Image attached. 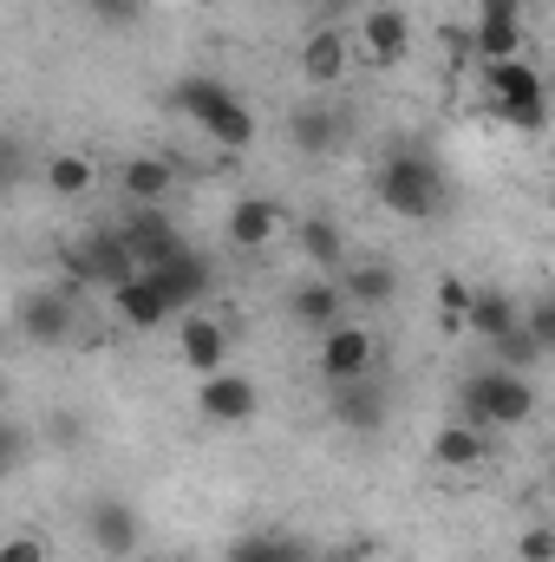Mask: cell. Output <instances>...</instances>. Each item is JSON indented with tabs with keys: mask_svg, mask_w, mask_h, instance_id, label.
Returning a JSON list of instances; mask_svg holds the SVG:
<instances>
[{
	"mask_svg": "<svg viewBox=\"0 0 555 562\" xmlns=\"http://www.w3.org/2000/svg\"><path fill=\"white\" fill-rule=\"evenodd\" d=\"M177 360H183L196 380L223 373V367H229V327H223V321H209V314L183 321V334H177Z\"/></svg>",
	"mask_w": 555,
	"mask_h": 562,
	"instance_id": "obj_10",
	"label": "cell"
},
{
	"mask_svg": "<svg viewBox=\"0 0 555 562\" xmlns=\"http://www.w3.org/2000/svg\"><path fill=\"white\" fill-rule=\"evenodd\" d=\"M294 144H301V150H327V144H333V119H327V112H301V119H294Z\"/></svg>",
	"mask_w": 555,
	"mask_h": 562,
	"instance_id": "obj_31",
	"label": "cell"
},
{
	"mask_svg": "<svg viewBox=\"0 0 555 562\" xmlns=\"http://www.w3.org/2000/svg\"><path fill=\"white\" fill-rule=\"evenodd\" d=\"M490 458V438H484V425L471 419H451L431 431V464H444V471H477Z\"/></svg>",
	"mask_w": 555,
	"mask_h": 562,
	"instance_id": "obj_15",
	"label": "cell"
},
{
	"mask_svg": "<svg viewBox=\"0 0 555 562\" xmlns=\"http://www.w3.org/2000/svg\"><path fill=\"white\" fill-rule=\"evenodd\" d=\"M170 105L203 132L209 144H223V150H249L256 144V112L223 86V79H209V72H190V79H177V92H170Z\"/></svg>",
	"mask_w": 555,
	"mask_h": 562,
	"instance_id": "obj_1",
	"label": "cell"
},
{
	"mask_svg": "<svg viewBox=\"0 0 555 562\" xmlns=\"http://www.w3.org/2000/svg\"><path fill=\"white\" fill-rule=\"evenodd\" d=\"M118 183H125V196H132L138 210H157V203L170 196V183H177V170H170L163 157H125V170H118Z\"/></svg>",
	"mask_w": 555,
	"mask_h": 562,
	"instance_id": "obj_21",
	"label": "cell"
},
{
	"mask_svg": "<svg viewBox=\"0 0 555 562\" xmlns=\"http://www.w3.org/2000/svg\"><path fill=\"white\" fill-rule=\"evenodd\" d=\"M471 46H477L484 66L523 59V20H477V26H471Z\"/></svg>",
	"mask_w": 555,
	"mask_h": 562,
	"instance_id": "obj_22",
	"label": "cell"
},
{
	"mask_svg": "<svg viewBox=\"0 0 555 562\" xmlns=\"http://www.w3.org/2000/svg\"><path fill=\"white\" fill-rule=\"evenodd\" d=\"M314 373L327 386H353V380H373V334L360 321H340L314 340Z\"/></svg>",
	"mask_w": 555,
	"mask_h": 562,
	"instance_id": "obj_5",
	"label": "cell"
},
{
	"mask_svg": "<svg viewBox=\"0 0 555 562\" xmlns=\"http://www.w3.org/2000/svg\"><path fill=\"white\" fill-rule=\"evenodd\" d=\"M196 413L209 425H249L256 413H262V386L249 380V373H209L203 386H196Z\"/></svg>",
	"mask_w": 555,
	"mask_h": 562,
	"instance_id": "obj_6",
	"label": "cell"
},
{
	"mask_svg": "<svg viewBox=\"0 0 555 562\" xmlns=\"http://www.w3.org/2000/svg\"><path fill=\"white\" fill-rule=\"evenodd\" d=\"M464 419L484 425V431L530 425L536 419V386H530V373H510V367L471 373V380H464Z\"/></svg>",
	"mask_w": 555,
	"mask_h": 562,
	"instance_id": "obj_3",
	"label": "cell"
},
{
	"mask_svg": "<svg viewBox=\"0 0 555 562\" xmlns=\"http://www.w3.org/2000/svg\"><path fill=\"white\" fill-rule=\"evenodd\" d=\"M223 229H229V249H242V256H256V249H269L281 229H287V216H281L275 196H242L229 216H223Z\"/></svg>",
	"mask_w": 555,
	"mask_h": 562,
	"instance_id": "obj_9",
	"label": "cell"
},
{
	"mask_svg": "<svg viewBox=\"0 0 555 562\" xmlns=\"http://www.w3.org/2000/svg\"><path fill=\"white\" fill-rule=\"evenodd\" d=\"M86 530H92L99 557H112V562H125L138 550V510H132L125 497H99V504L86 510Z\"/></svg>",
	"mask_w": 555,
	"mask_h": 562,
	"instance_id": "obj_12",
	"label": "cell"
},
{
	"mask_svg": "<svg viewBox=\"0 0 555 562\" xmlns=\"http://www.w3.org/2000/svg\"><path fill=\"white\" fill-rule=\"evenodd\" d=\"M79 269H86V281H99L105 294H112V288H125L132 276H144V269H138V256H132V243H125L118 229H112V236L99 229V236H92V243L79 249Z\"/></svg>",
	"mask_w": 555,
	"mask_h": 562,
	"instance_id": "obj_13",
	"label": "cell"
},
{
	"mask_svg": "<svg viewBox=\"0 0 555 562\" xmlns=\"http://www.w3.org/2000/svg\"><path fill=\"white\" fill-rule=\"evenodd\" d=\"M373 196L406 223H431V216H444V170L424 150H393L373 170Z\"/></svg>",
	"mask_w": 555,
	"mask_h": 562,
	"instance_id": "obj_2",
	"label": "cell"
},
{
	"mask_svg": "<svg viewBox=\"0 0 555 562\" xmlns=\"http://www.w3.org/2000/svg\"><path fill=\"white\" fill-rule=\"evenodd\" d=\"M536 360H543V347L530 340V327H517V334H503V340H497V367H510V373H530Z\"/></svg>",
	"mask_w": 555,
	"mask_h": 562,
	"instance_id": "obj_26",
	"label": "cell"
},
{
	"mask_svg": "<svg viewBox=\"0 0 555 562\" xmlns=\"http://www.w3.org/2000/svg\"><path fill=\"white\" fill-rule=\"evenodd\" d=\"M340 307H347V288H340L333 276H314V281H301V288L287 294V314H294L301 327H314V334L340 327V321H347Z\"/></svg>",
	"mask_w": 555,
	"mask_h": 562,
	"instance_id": "obj_14",
	"label": "cell"
},
{
	"mask_svg": "<svg viewBox=\"0 0 555 562\" xmlns=\"http://www.w3.org/2000/svg\"><path fill=\"white\" fill-rule=\"evenodd\" d=\"M20 334H26V340H39V347H59V340L72 334V301H66V294H53V288L26 294V307H20Z\"/></svg>",
	"mask_w": 555,
	"mask_h": 562,
	"instance_id": "obj_17",
	"label": "cell"
},
{
	"mask_svg": "<svg viewBox=\"0 0 555 562\" xmlns=\"http://www.w3.org/2000/svg\"><path fill=\"white\" fill-rule=\"evenodd\" d=\"M39 177H46V190H53L59 203H79V196H92V190H99V177H105V170H99L86 150H53Z\"/></svg>",
	"mask_w": 555,
	"mask_h": 562,
	"instance_id": "obj_18",
	"label": "cell"
},
{
	"mask_svg": "<svg viewBox=\"0 0 555 562\" xmlns=\"http://www.w3.org/2000/svg\"><path fill=\"white\" fill-rule=\"evenodd\" d=\"M112 314H118L125 327L150 334V327H163V321L177 314V301L163 294V281H157V276H132L125 288H112Z\"/></svg>",
	"mask_w": 555,
	"mask_h": 562,
	"instance_id": "obj_11",
	"label": "cell"
},
{
	"mask_svg": "<svg viewBox=\"0 0 555 562\" xmlns=\"http://www.w3.org/2000/svg\"><path fill=\"white\" fill-rule=\"evenodd\" d=\"M163 562H203V557H190V550H177V557H163Z\"/></svg>",
	"mask_w": 555,
	"mask_h": 562,
	"instance_id": "obj_35",
	"label": "cell"
},
{
	"mask_svg": "<svg viewBox=\"0 0 555 562\" xmlns=\"http://www.w3.org/2000/svg\"><path fill=\"white\" fill-rule=\"evenodd\" d=\"M294 243H301V256H307L314 276H333V269L347 262V236H340L333 216H301V223H294Z\"/></svg>",
	"mask_w": 555,
	"mask_h": 562,
	"instance_id": "obj_19",
	"label": "cell"
},
{
	"mask_svg": "<svg viewBox=\"0 0 555 562\" xmlns=\"http://www.w3.org/2000/svg\"><path fill=\"white\" fill-rule=\"evenodd\" d=\"M477 20H523V0H477Z\"/></svg>",
	"mask_w": 555,
	"mask_h": 562,
	"instance_id": "obj_33",
	"label": "cell"
},
{
	"mask_svg": "<svg viewBox=\"0 0 555 562\" xmlns=\"http://www.w3.org/2000/svg\"><path fill=\"white\" fill-rule=\"evenodd\" d=\"M517 562H555V530L550 524H523V537H517Z\"/></svg>",
	"mask_w": 555,
	"mask_h": 562,
	"instance_id": "obj_30",
	"label": "cell"
},
{
	"mask_svg": "<svg viewBox=\"0 0 555 562\" xmlns=\"http://www.w3.org/2000/svg\"><path fill=\"white\" fill-rule=\"evenodd\" d=\"M523 327H530V340H536L543 353H555V294H550V301H530V307H523Z\"/></svg>",
	"mask_w": 555,
	"mask_h": 562,
	"instance_id": "obj_28",
	"label": "cell"
},
{
	"mask_svg": "<svg viewBox=\"0 0 555 562\" xmlns=\"http://www.w3.org/2000/svg\"><path fill=\"white\" fill-rule=\"evenodd\" d=\"M360 53H366L373 66H399V59L412 53V20H406V7H366V13H360Z\"/></svg>",
	"mask_w": 555,
	"mask_h": 562,
	"instance_id": "obj_7",
	"label": "cell"
},
{
	"mask_svg": "<svg viewBox=\"0 0 555 562\" xmlns=\"http://www.w3.org/2000/svg\"><path fill=\"white\" fill-rule=\"evenodd\" d=\"M340 288H347V301H360V307H386L399 281H393V269H386V262H360V269L340 281Z\"/></svg>",
	"mask_w": 555,
	"mask_h": 562,
	"instance_id": "obj_25",
	"label": "cell"
},
{
	"mask_svg": "<svg viewBox=\"0 0 555 562\" xmlns=\"http://www.w3.org/2000/svg\"><path fill=\"white\" fill-rule=\"evenodd\" d=\"M99 7H105V20H132L138 13V0H99Z\"/></svg>",
	"mask_w": 555,
	"mask_h": 562,
	"instance_id": "obj_34",
	"label": "cell"
},
{
	"mask_svg": "<svg viewBox=\"0 0 555 562\" xmlns=\"http://www.w3.org/2000/svg\"><path fill=\"white\" fill-rule=\"evenodd\" d=\"M144 276H157V281H163V294H170L177 307H190V301L203 294V281H209V269H203V262H196V256L183 249L177 262H163V269H144Z\"/></svg>",
	"mask_w": 555,
	"mask_h": 562,
	"instance_id": "obj_23",
	"label": "cell"
},
{
	"mask_svg": "<svg viewBox=\"0 0 555 562\" xmlns=\"http://www.w3.org/2000/svg\"><path fill=\"white\" fill-rule=\"evenodd\" d=\"M347 66H353V40H347L340 26L307 33V46H301V72H307V86H333V79H347Z\"/></svg>",
	"mask_w": 555,
	"mask_h": 562,
	"instance_id": "obj_16",
	"label": "cell"
},
{
	"mask_svg": "<svg viewBox=\"0 0 555 562\" xmlns=\"http://www.w3.org/2000/svg\"><path fill=\"white\" fill-rule=\"evenodd\" d=\"M523 327V307L503 294V288H477V301H471V314H464V334H477V340H503V334H517Z\"/></svg>",
	"mask_w": 555,
	"mask_h": 562,
	"instance_id": "obj_20",
	"label": "cell"
},
{
	"mask_svg": "<svg viewBox=\"0 0 555 562\" xmlns=\"http://www.w3.org/2000/svg\"><path fill=\"white\" fill-rule=\"evenodd\" d=\"M484 86H490V105L517 125V132H543L550 125V99H543V72L530 59H503V66H484Z\"/></svg>",
	"mask_w": 555,
	"mask_h": 562,
	"instance_id": "obj_4",
	"label": "cell"
},
{
	"mask_svg": "<svg viewBox=\"0 0 555 562\" xmlns=\"http://www.w3.org/2000/svg\"><path fill=\"white\" fill-rule=\"evenodd\" d=\"M118 236L132 243L138 269H163V262H177V256H183V236H177V223L163 216V203H157V210H132V223H125Z\"/></svg>",
	"mask_w": 555,
	"mask_h": 562,
	"instance_id": "obj_8",
	"label": "cell"
},
{
	"mask_svg": "<svg viewBox=\"0 0 555 562\" xmlns=\"http://www.w3.org/2000/svg\"><path fill=\"white\" fill-rule=\"evenodd\" d=\"M0 562H46V543H39V537H13V543L0 550Z\"/></svg>",
	"mask_w": 555,
	"mask_h": 562,
	"instance_id": "obj_32",
	"label": "cell"
},
{
	"mask_svg": "<svg viewBox=\"0 0 555 562\" xmlns=\"http://www.w3.org/2000/svg\"><path fill=\"white\" fill-rule=\"evenodd\" d=\"M340 393V419L360 425V431H380L386 425V400L373 393V380H353V386H333Z\"/></svg>",
	"mask_w": 555,
	"mask_h": 562,
	"instance_id": "obj_24",
	"label": "cell"
},
{
	"mask_svg": "<svg viewBox=\"0 0 555 562\" xmlns=\"http://www.w3.org/2000/svg\"><path fill=\"white\" fill-rule=\"evenodd\" d=\"M229 562H301V550L281 543V537H242V543L229 550Z\"/></svg>",
	"mask_w": 555,
	"mask_h": 562,
	"instance_id": "obj_27",
	"label": "cell"
},
{
	"mask_svg": "<svg viewBox=\"0 0 555 562\" xmlns=\"http://www.w3.org/2000/svg\"><path fill=\"white\" fill-rule=\"evenodd\" d=\"M471 301H477V288H471L464 276H438V307H444L451 321H464V314H471Z\"/></svg>",
	"mask_w": 555,
	"mask_h": 562,
	"instance_id": "obj_29",
	"label": "cell"
}]
</instances>
